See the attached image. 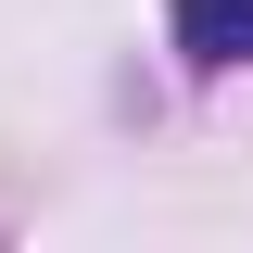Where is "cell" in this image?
<instances>
[{
    "label": "cell",
    "instance_id": "obj_1",
    "mask_svg": "<svg viewBox=\"0 0 253 253\" xmlns=\"http://www.w3.org/2000/svg\"><path fill=\"white\" fill-rule=\"evenodd\" d=\"M165 38H177V63L228 76V63H253V0H165Z\"/></svg>",
    "mask_w": 253,
    "mask_h": 253
}]
</instances>
